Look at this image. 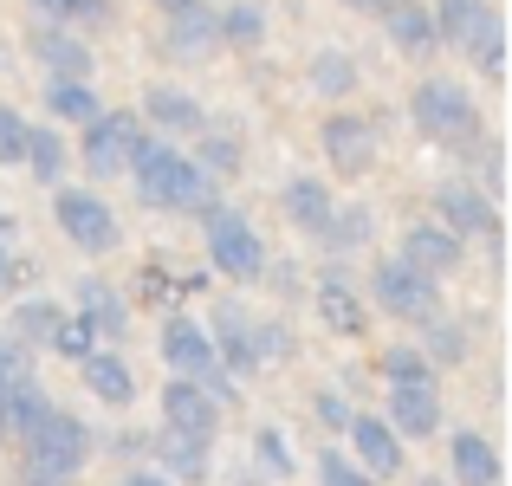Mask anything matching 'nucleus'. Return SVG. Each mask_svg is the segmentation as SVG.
<instances>
[{
    "mask_svg": "<svg viewBox=\"0 0 512 486\" xmlns=\"http://www.w3.org/2000/svg\"><path fill=\"white\" fill-rule=\"evenodd\" d=\"M130 169H137V195L163 214H208L214 208V175H201L182 150H169L163 137H143L130 150Z\"/></svg>",
    "mask_w": 512,
    "mask_h": 486,
    "instance_id": "1",
    "label": "nucleus"
},
{
    "mask_svg": "<svg viewBox=\"0 0 512 486\" xmlns=\"http://www.w3.org/2000/svg\"><path fill=\"white\" fill-rule=\"evenodd\" d=\"M20 448H26V461H20L26 486H65L91 461V428L78 422V415H65V409H46L20 435Z\"/></svg>",
    "mask_w": 512,
    "mask_h": 486,
    "instance_id": "2",
    "label": "nucleus"
},
{
    "mask_svg": "<svg viewBox=\"0 0 512 486\" xmlns=\"http://www.w3.org/2000/svg\"><path fill=\"white\" fill-rule=\"evenodd\" d=\"M409 117L415 130H428L435 143H448V150H474L480 143V104L467 85H454V78H422V85L409 91Z\"/></svg>",
    "mask_w": 512,
    "mask_h": 486,
    "instance_id": "3",
    "label": "nucleus"
},
{
    "mask_svg": "<svg viewBox=\"0 0 512 486\" xmlns=\"http://www.w3.org/2000/svg\"><path fill=\"white\" fill-rule=\"evenodd\" d=\"M201 227H208V260L221 266L227 279H260L266 273V247H260V234L247 227V214H234V208L214 201V208L201 214Z\"/></svg>",
    "mask_w": 512,
    "mask_h": 486,
    "instance_id": "4",
    "label": "nucleus"
},
{
    "mask_svg": "<svg viewBox=\"0 0 512 486\" xmlns=\"http://www.w3.org/2000/svg\"><path fill=\"white\" fill-rule=\"evenodd\" d=\"M52 214H59L65 240H72L78 253H111L117 247V214H111V201L91 195V188H59Z\"/></svg>",
    "mask_w": 512,
    "mask_h": 486,
    "instance_id": "5",
    "label": "nucleus"
},
{
    "mask_svg": "<svg viewBox=\"0 0 512 486\" xmlns=\"http://www.w3.org/2000/svg\"><path fill=\"white\" fill-rule=\"evenodd\" d=\"M428 20H435L441 46H461V52H480V46H493V39H506V20H500L493 0H435Z\"/></svg>",
    "mask_w": 512,
    "mask_h": 486,
    "instance_id": "6",
    "label": "nucleus"
},
{
    "mask_svg": "<svg viewBox=\"0 0 512 486\" xmlns=\"http://www.w3.org/2000/svg\"><path fill=\"white\" fill-rule=\"evenodd\" d=\"M376 305H383L389 318H415V324H428V318H435V305H441V292H435V279L415 273V266L396 253V260L376 266Z\"/></svg>",
    "mask_w": 512,
    "mask_h": 486,
    "instance_id": "7",
    "label": "nucleus"
},
{
    "mask_svg": "<svg viewBox=\"0 0 512 486\" xmlns=\"http://www.w3.org/2000/svg\"><path fill=\"white\" fill-rule=\"evenodd\" d=\"M143 143V124L130 111H98L85 124V169L91 175H117V169H130V150H137Z\"/></svg>",
    "mask_w": 512,
    "mask_h": 486,
    "instance_id": "8",
    "label": "nucleus"
},
{
    "mask_svg": "<svg viewBox=\"0 0 512 486\" xmlns=\"http://www.w3.org/2000/svg\"><path fill=\"white\" fill-rule=\"evenodd\" d=\"M435 208H441V227H448L454 240H487V247H500V214H493V195H480L474 182L441 188Z\"/></svg>",
    "mask_w": 512,
    "mask_h": 486,
    "instance_id": "9",
    "label": "nucleus"
},
{
    "mask_svg": "<svg viewBox=\"0 0 512 486\" xmlns=\"http://www.w3.org/2000/svg\"><path fill=\"white\" fill-rule=\"evenodd\" d=\"M318 143H325V156H331L338 175H363L376 162V124L357 117V111H331L325 130H318Z\"/></svg>",
    "mask_w": 512,
    "mask_h": 486,
    "instance_id": "10",
    "label": "nucleus"
},
{
    "mask_svg": "<svg viewBox=\"0 0 512 486\" xmlns=\"http://www.w3.org/2000/svg\"><path fill=\"white\" fill-rule=\"evenodd\" d=\"M163 428L175 435H195V441H214V428H221V409H214V396L201 383H188V376H175L163 389Z\"/></svg>",
    "mask_w": 512,
    "mask_h": 486,
    "instance_id": "11",
    "label": "nucleus"
},
{
    "mask_svg": "<svg viewBox=\"0 0 512 486\" xmlns=\"http://www.w3.org/2000/svg\"><path fill=\"white\" fill-rule=\"evenodd\" d=\"M350 448H357V467L370 480H396L402 474V435L383 422V415H350Z\"/></svg>",
    "mask_w": 512,
    "mask_h": 486,
    "instance_id": "12",
    "label": "nucleus"
},
{
    "mask_svg": "<svg viewBox=\"0 0 512 486\" xmlns=\"http://www.w3.org/2000/svg\"><path fill=\"white\" fill-rule=\"evenodd\" d=\"M163 363L175 376H188V383H201L208 370H221V363H214V337L201 331L195 318H169L163 324Z\"/></svg>",
    "mask_w": 512,
    "mask_h": 486,
    "instance_id": "13",
    "label": "nucleus"
},
{
    "mask_svg": "<svg viewBox=\"0 0 512 486\" xmlns=\"http://www.w3.org/2000/svg\"><path fill=\"white\" fill-rule=\"evenodd\" d=\"M389 428H396V435H415V441L435 435L441 428L435 383H389Z\"/></svg>",
    "mask_w": 512,
    "mask_h": 486,
    "instance_id": "14",
    "label": "nucleus"
},
{
    "mask_svg": "<svg viewBox=\"0 0 512 486\" xmlns=\"http://www.w3.org/2000/svg\"><path fill=\"white\" fill-rule=\"evenodd\" d=\"M402 260H409L415 273L441 279V273H454V266L467 260V247H461V240H454L441 221H428V227H409V234H402Z\"/></svg>",
    "mask_w": 512,
    "mask_h": 486,
    "instance_id": "15",
    "label": "nucleus"
},
{
    "mask_svg": "<svg viewBox=\"0 0 512 486\" xmlns=\"http://www.w3.org/2000/svg\"><path fill=\"white\" fill-rule=\"evenodd\" d=\"M163 39H169V52H182V59H201V52L221 46V20H214L208 0H188V7H169Z\"/></svg>",
    "mask_w": 512,
    "mask_h": 486,
    "instance_id": "16",
    "label": "nucleus"
},
{
    "mask_svg": "<svg viewBox=\"0 0 512 486\" xmlns=\"http://www.w3.org/2000/svg\"><path fill=\"white\" fill-rule=\"evenodd\" d=\"M33 59L46 65V78H91V46L72 33V26H39Z\"/></svg>",
    "mask_w": 512,
    "mask_h": 486,
    "instance_id": "17",
    "label": "nucleus"
},
{
    "mask_svg": "<svg viewBox=\"0 0 512 486\" xmlns=\"http://www.w3.org/2000/svg\"><path fill=\"white\" fill-rule=\"evenodd\" d=\"M376 20H383L389 46L409 52V59H422V52H435V46H441V39H435V20H428L422 0H389V7L376 13Z\"/></svg>",
    "mask_w": 512,
    "mask_h": 486,
    "instance_id": "18",
    "label": "nucleus"
},
{
    "mask_svg": "<svg viewBox=\"0 0 512 486\" xmlns=\"http://www.w3.org/2000/svg\"><path fill=\"white\" fill-rule=\"evenodd\" d=\"M156 474L163 480H208V441L163 428V435H156Z\"/></svg>",
    "mask_w": 512,
    "mask_h": 486,
    "instance_id": "19",
    "label": "nucleus"
},
{
    "mask_svg": "<svg viewBox=\"0 0 512 486\" xmlns=\"http://www.w3.org/2000/svg\"><path fill=\"white\" fill-rule=\"evenodd\" d=\"M448 467H454V480L461 486H500V454H493V441L487 435H454V448H448Z\"/></svg>",
    "mask_w": 512,
    "mask_h": 486,
    "instance_id": "20",
    "label": "nucleus"
},
{
    "mask_svg": "<svg viewBox=\"0 0 512 486\" xmlns=\"http://www.w3.org/2000/svg\"><path fill=\"white\" fill-rule=\"evenodd\" d=\"M78 370H85V389L98 402H111V409H124V402L137 396V383H130V370H124V357H117V350H91Z\"/></svg>",
    "mask_w": 512,
    "mask_h": 486,
    "instance_id": "21",
    "label": "nucleus"
},
{
    "mask_svg": "<svg viewBox=\"0 0 512 486\" xmlns=\"http://www.w3.org/2000/svg\"><path fill=\"white\" fill-rule=\"evenodd\" d=\"M143 117L150 124H163V130H201L208 117H201V104L188 98L182 85H150L143 91Z\"/></svg>",
    "mask_w": 512,
    "mask_h": 486,
    "instance_id": "22",
    "label": "nucleus"
},
{
    "mask_svg": "<svg viewBox=\"0 0 512 486\" xmlns=\"http://www.w3.org/2000/svg\"><path fill=\"white\" fill-rule=\"evenodd\" d=\"M214 20H221V46L260 52V39H266V7L260 0H227V7H214Z\"/></svg>",
    "mask_w": 512,
    "mask_h": 486,
    "instance_id": "23",
    "label": "nucleus"
},
{
    "mask_svg": "<svg viewBox=\"0 0 512 486\" xmlns=\"http://www.w3.org/2000/svg\"><path fill=\"white\" fill-rule=\"evenodd\" d=\"M46 104H52V117H65V124H91V117L104 111V98L91 91V78H46Z\"/></svg>",
    "mask_w": 512,
    "mask_h": 486,
    "instance_id": "24",
    "label": "nucleus"
},
{
    "mask_svg": "<svg viewBox=\"0 0 512 486\" xmlns=\"http://www.w3.org/2000/svg\"><path fill=\"white\" fill-rule=\"evenodd\" d=\"M318 318H325L331 331L357 337L370 312H363V292H357V286H344V279H325V286H318Z\"/></svg>",
    "mask_w": 512,
    "mask_h": 486,
    "instance_id": "25",
    "label": "nucleus"
},
{
    "mask_svg": "<svg viewBox=\"0 0 512 486\" xmlns=\"http://www.w3.org/2000/svg\"><path fill=\"white\" fill-rule=\"evenodd\" d=\"M331 188L325 182H286V214H292V227H305V234H325V221H331Z\"/></svg>",
    "mask_w": 512,
    "mask_h": 486,
    "instance_id": "26",
    "label": "nucleus"
},
{
    "mask_svg": "<svg viewBox=\"0 0 512 486\" xmlns=\"http://www.w3.org/2000/svg\"><path fill=\"white\" fill-rule=\"evenodd\" d=\"M214 363H227V370H253V324L240 305H221V337H214Z\"/></svg>",
    "mask_w": 512,
    "mask_h": 486,
    "instance_id": "27",
    "label": "nucleus"
},
{
    "mask_svg": "<svg viewBox=\"0 0 512 486\" xmlns=\"http://www.w3.org/2000/svg\"><path fill=\"white\" fill-rule=\"evenodd\" d=\"M46 409H52V402H46V389H39V383H20L13 396H0V441H20Z\"/></svg>",
    "mask_w": 512,
    "mask_h": 486,
    "instance_id": "28",
    "label": "nucleus"
},
{
    "mask_svg": "<svg viewBox=\"0 0 512 486\" xmlns=\"http://www.w3.org/2000/svg\"><path fill=\"white\" fill-rule=\"evenodd\" d=\"M312 91H325V98H350V91H357V59H344L338 46L312 52Z\"/></svg>",
    "mask_w": 512,
    "mask_h": 486,
    "instance_id": "29",
    "label": "nucleus"
},
{
    "mask_svg": "<svg viewBox=\"0 0 512 486\" xmlns=\"http://www.w3.org/2000/svg\"><path fill=\"white\" fill-rule=\"evenodd\" d=\"M78 299H85V324H91V331H104L111 344H117V337L130 331V312L117 305V292H104V286H85Z\"/></svg>",
    "mask_w": 512,
    "mask_h": 486,
    "instance_id": "30",
    "label": "nucleus"
},
{
    "mask_svg": "<svg viewBox=\"0 0 512 486\" xmlns=\"http://www.w3.org/2000/svg\"><path fill=\"white\" fill-rule=\"evenodd\" d=\"M325 240L331 253H363V240H370V214L363 208H331V221H325Z\"/></svg>",
    "mask_w": 512,
    "mask_h": 486,
    "instance_id": "31",
    "label": "nucleus"
},
{
    "mask_svg": "<svg viewBox=\"0 0 512 486\" xmlns=\"http://www.w3.org/2000/svg\"><path fill=\"white\" fill-rule=\"evenodd\" d=\"M20 162L39 175V182H59V175H65V143L52 137V130H33V124H26V156Z\"/></svg>",
    "mask_w": 512,
    "mask_h": 486,
    "instance_id": "32",
    "label": "nucleus"
},
{
    "mask_svg": "<svg viewBox=\"0 0 512 486\" xmlns=\"http://www.w3.org/2000/svg\"><path fill=\"white\" fill-rule=\"evenodd\" d=\"M52 26H111V0H33Z\"/></svg>",
    "mask_w": 512,
    "mask_h": 486,
    "instance_id": "33",
    "label": "nucleus"
},
{
    "mask_svg": "<svg viewBox=\"0 0 512 486\" xmlns=\"http://www.w3.org/2000/svg\"><path fill=\"white\" fill-rule=\"evenodd\" d=\"M52 350H59V357H72V363H85L91 350H98V331H91L85 318H65L59 312V324H52V337H46Z\"/></svg>",
    "mask_w": 512,
    "mask_h": 486,
    "instance_id": "34",
    "label": "nucleus"
},
{
    "mask_svg": "<svg viewBox=\"0 0 512 486\" xmlns=\"http://www.w3.org/2000/svg\"><path fill=\"white\" fill-rule=\"evenodd\" d=\"M383 376L389 383H435V363L415 344H396V350H383Z\"/></svg>",
    "mask_w": 512,
    "mask_h": 486,
    "instance_id": "35",
    "label": "nucleus"
},
{
    "mask_svg": "<svg viewBox=\"0 0 512 486\" xmlns=\"http://www.w3.org/2000/svg\"><path fill=\"white\" fill-rule=\"evenodd\" d=\"M318 486H376L370 474H363L350 454H338V448H318Z\"/></svg>",
    "mask_w": 512,
    "mask_h": 486,
    "instance_id": "36",
    "label": "nucleus"
},
{
    "mask_svg": "<svg viewBox=\"0 0 512 486\" xmlns=\"http://www.w3.org/2000/svg\"><path fill=\"white\" fill-rule=\"evenodd\" d=\"M428 324H435V318H428ZM422 357H428V363H461V357H467V331H461V324H435Z\"/></svg>",
    "mask_w": 512,
    "mask_h": 486,
    "instance_id": "37",
    "label": "nucleus"
},
{
    "mask_svg": "<svg viewBox=\"0 0 512 486\" xmlns=\"http://www.w3.org/2000/svg\"><path fill=\"white\" fill-rule=\"evenodd\" d=\"M20 383H33V370H26V350H20V337H0V396H13Z\"/></svg>",
    "mask_w": 512,
    "mask_h": 486,
    "instance_id": "38",
    "label": "nucleus"
},
{
    "mask_svg": "<svg viewBox=\"0 0 512 486\" xmlns=\"http://www.w3.org/2000/svg\"><path fill=\"white\" fill-rule=\"evenodd\" d=\"M201 175H234L240 169V143L234 137H208L201 143V162H195Z\"/></svg>",
    "mask_w": 512,
    "mask_h": 486,
    "instance_id": "39",
    "label": "nucleus"
},
{
    "mask_svg": "<svg viewBox=\"0 0 512 486\" xmlns=\"http://www.w3.org/2000/svg\"><path fill=\"white\" fill-rule=\"evenodd\" d=\"M26 156V117L13 104H0V162H20Z\"/></svg>",
    "mask_w": 512,
    "mask_h": 486,
    "instance_id": "40",
    "label": "nucleus"
},
{
    "mask_svg": "<svg viewBox=\"0 0 512 486\" xmlns=\"http://www.w3.org/2000/svg\"><path fill=\"white\" fill-rule=\"evenodd\" d=\"M52 324H59V305H20L13 312V331L20 337H52Z\"/></svg>",
    "mask_w": 512,
    "mask_h": 486,
    "instance_id": "41",
    "label": "nucleus"
},
{
    "mask_svg": "<svg viewBox=\"0 0 512 486\" xmlns=\"http://www.w3.org/2000/svg\"><path fill=\"white\" fill-rule=\"evenodd\" d=\"M318 422H331V428H350V409H344V396H318Z\"/></svg>",
    "mask_w": 512,
    "mask_h": 486,
    "instance_id": "42",
    "label": "nucleus"
},
{
    "mask_svg": "<svg viewBox=\"0 0 512 486\" xmlns=\"http://www.w3.org/2000/svg\"><path fill=\"white\" fill-rule=\"evenodd\" d=\"M260 454H266V461L279 467V474H286V454H279V435H260Z\"/></svg>",
    "mask_w": 512,
    "mask_h": 486,
    "instance_id": "43",
    "label": "nucleus"
},
{
    "mask_svg": "<svg viewBox=\"0 0 512 486\" xmlns=\"http://www.w3.org/2000/svg\"><path fill=\"white\" fill-rule=\"evenodd\" d=\"M344 7H350V13H383L389 0H344Z\"/></svg>",
    "mask_w": 512,
    "mask_h": 486,
    "instance_id": "44",
    "label": "nucleus"
},
{
    "mask_svg": "<svg viewBox=\"0 0 512 486\" xmlns=\"http://www.w3.org/2000/svg\"><path fill=\"white\" fill-rule=\"evenodd\" d=\"M124 486H175V480H163V474H130Z\"/></svg>",
    "mask_w": 512,
    "mask_h": 486,
    "instance_id": "45",
    "label": "nucleus"
},
{
    "mask_svg": "<svg viewBox=\"0 0 512 486\" xmlns=\"http://www.w3.org/2000/svg\"><path fill=\"white\" fill-rule=\"evenodd\" d=\"M13 279V260H7V240H0V286Z\"/></svg>",
    "mask_w": 512,
    "mask_h": 486,
    "instance_id": "46",
    "label": "nucleus"
},
{
    "mask_svg": "<svg viewBox=\"0 0 512 486\" xmlns=\"http://www.w3.org/2000/svg\"><path fill=\"white\" fill-rule=\"evenodd\" d=\"M7 234H13V214H7V208H0V240H7Z\"/></svg>",
    "mask_w": 512,
    "mask_h": 486,
    "instance_id": "47",
    "label": "nucleus"
},
{
    "mask_svg": "<svg viewBox=\"0 0 512 486\" xmlns=\"http://www.w3.org/2000/svg\"><path fill=\"white\" fill-rule=\"evenodd\" d=\"M156 7H163V13H169V7H188V0H156Z\"/></svg>",
    "mask_w": 512,
    "mask_h": 486,
    "instance_id": "48",
    "label": "nucleus"
}]
</instances>
